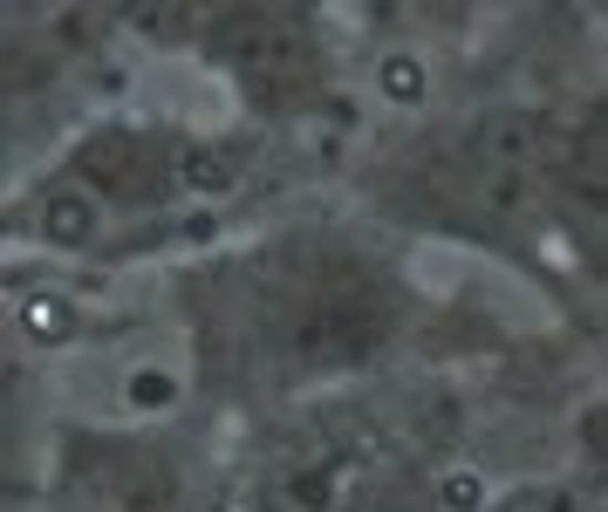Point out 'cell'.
I'll return each instance as SVG.
<instances>
[{"label": "cell", "mask_w": 608, "mask_h": 512, "mask_svg": "<svg viewBox=\"0 0 608 512\" xmlns=\"http://www.w3.org/2000/svg\"><path fill=\"white\" fill-rule=\"evenodd\" d=\"M383 90H390L396 103H418V96H424V69H418L411 55H396V62H383Z\"/></svg>", "instance_id": "obj_1"}, {"label": "cell", "mask_w": 608, "mask_h": 512, "mask_svg": "<svg viewBox=\"0 0 608 512\" xmlns=\"http://www.w3.org/2000/svg\"><path fill=\"white\" fill-rule=\"evenodd\" d=\"M444 499H452V505H472V499H478V479H452V485H444Z\"/></svg>", "instance_id": "obj_5"}, {"label": "cell", "mask_w": 608, "mask_h": 512, "mask_svg": "<svg viewBox=\"0 0 608 512\" xmlns=\"http://www.w3.org/2000/svg\"><path fill=\"white\" fill-rule=\"evenodd\" d=\"M28 328L62 335V328H69V307H62V301H34V307H28Z\"/></svg>", "instance_id": "obj_2"}, {"label": "cell", "mask_w": 608, "mask_h": 512, "mask_svg": "<svg viewBox=\"0 0 608 512\" xmlns=\"http://www.w3.org/2000/svg\"><path fill=\"white\" fill-rule=\"evenodd\" d=\"M49 226H55V232H90V206H75V199H62V206L49 212Z\"/></svg>", "instance_id": "obj_3"}, {"label": "cell", "mask_w": 608, "mask_h": 512, "mask_svg": "<svg viewBox=\"0 0 608 512\" xmlns=\"http://www.w3.org/2000/svg\"><path fill=\"white\" fill-rule=\"evenodd\" d=\"M185 178H206V191H219L226 185V165H219V157H185Z\"/></svg>", "instance_id": "obj_4"}]
</instances>
